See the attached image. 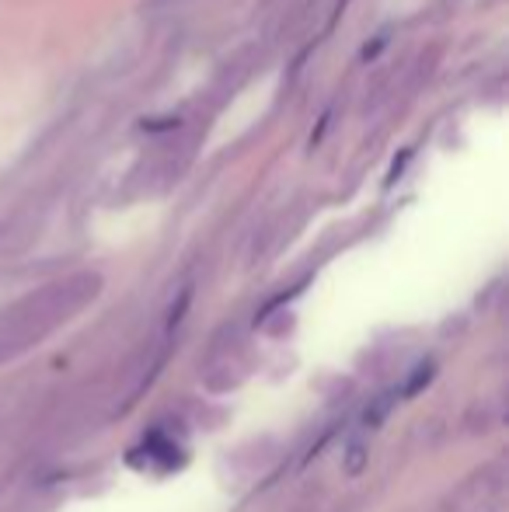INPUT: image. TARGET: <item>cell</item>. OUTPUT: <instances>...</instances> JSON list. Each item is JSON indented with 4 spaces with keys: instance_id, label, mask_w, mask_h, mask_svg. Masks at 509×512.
Returning a JSON list of instances; mask_svg holds the SVG:
<instances>
[]
</instances>
